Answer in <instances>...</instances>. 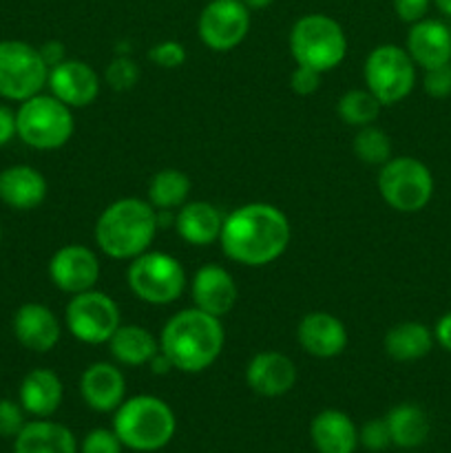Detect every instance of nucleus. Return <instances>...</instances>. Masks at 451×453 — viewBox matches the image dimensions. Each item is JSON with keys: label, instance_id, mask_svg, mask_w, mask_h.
Returning <instances> with one entry per match:
<instances>
[{"label": "nucleus", "instance_id": "obj_1", "mask_svg": "<svg viewBox=\"0 0 451 453\" xmlns=\"http://www.w3.org/2000/svg\"><path fill=\"white\" fill-rule=\"evenodd\" d=\"M292 230L286 212L265 202L243 203L224 217L221 250L230 261L261 268L286 252Z\"/></svg>", "mask_w": 451, "mask_h": 453}, {"label": "nucleus", "instance_id": "obj_2", "mask_svg": "<svg viewBox=\"0 0 451 453\" xmlns=\"http://www.w3.org/2000/svg\"><path fill=\"white\" fill-rule=\"evenodd\" d=\"M224 343L221 319L197 308L172 314L159 334V349L171 358L172 367L184 374L208 370L219 358Z\"/></svg>", "mask_w": 451, "mask_h": 453}, {"label": "nucleus", "instance_id": "obj_3", "mask_svg": "<svg viewBox=\"0 0 451 453\" xmlns=\"http://www.w3.org/2000/svg\"><path fill=\"white\" fill-rule=\"evenodd\" d=\"M157 230V212L149 202L122 197L102 211L93 237L109 259L131 261L149 250Z\"/></svg>", "mask_w": 451, "mask_h": 453}, {"label": "nucleus", "instance_id": "obj_4", "mask_svg": "<svg viewBox=\"0 0 451 453\" xmlns=\"http://www.w3.org/2000/svg\"><path fill=\"white\" fill-rule=\"evenodd\" d=\"M177 420L168 403L162 398L140 394L124 398L113 414V432L126 449L153 453L164 449L172 441Z\"/></svg>", "mask_w": 451, "mask_h": 453}, {"label": "nucleus", "instance_id": "obj_5", "mask_svg": "<svg viewBox=\"0 0 451 453\" xmlns=\"http://www.w3.org/2000/svg\"><path fill=\"white\" fill-rule=\"evenodd\" d=\"M287 47L296 65L327 73L348 56V35L334 18L325 13H305L292 25Z\"/></svg>", "mask_w": 451, "mask_h": 453}, {"label": "nucleus", "instance_id": "obj_6", "mask_svg": "<svg viewBox=\"0 0 451 453\" xmlns=\"http://www.w3.org/2000/svg\"><path fill=\"white\" fill-rule=\"evenodd\" d=\"M73 109L53 97L51 93H38L20 102L16 111V135L35 150L62 149L75 131Z\"/></svg>", "mask_w": 451, "mask_h": 453}, {"label": "nucleus", "instance_id": "obj_7", "mask_svg": "<svg viewBox=\"0 0 451 453\" xmlns=\"http://www.w3.org/2000/svg\"><path fill=\"white\" fill-rule=\"evenodd\" d=\"M376 186L383 202L396 212H420L433 197V175L427 164L402 155L389 157L380 166Z\"/></svg>", "mask_w": 451, "mask_h": 453}, {"label": "nucleus", "instance_id": "obj_8", "mask_svg": "<svg viewBox=\"0 0 451 453\" xmlns=\"http://www.w3.org/2000/svg\"><path fill=\"white\" fill-rule=\"evenodd\" d=\"M128 290L149 305L175 303L186 290V270L168 252H141L126 270Z\"/></svg>", "mask_w": 451, "mask_h": 453}, {"label": "nucleus", "instance_id": "obj_9", "mask_svg": "<svg viewBox=\"0 0 451 453\" xmlns=\"http://www.w3.org/2000/svg\"><path fill=\"white\" fill-rule=\"evenodd\" d=\"M363 78L365 88L374 93L380 104L394 106L414 91L416 62L398 44H378L367 56Z\"/></svg>", "mask_w": 451, "mask_h": 453}, {"label": "nucleus", "instance_id": "obj_10", "mask_svg": "<svg viewBox=\"0 0 451 453\" xmlns=\"http://www.w3.org/2000/svg\"><path fill=\"white\" fill-rule=\"evenodd\" d=\"M49 80L38 47L22 40H0V97L25 102L42 93Z\"/></svg>", "mask_w": 451, "mask_h": 453}, {"label": "nucleus", "instance_id": "obj_11", "mask_svg": "<svg viewBox=\"0 0 451 453\" xmlns=\"http://www.w3.org/2000/svg\"><path fill=\"white\" fill-rule=\"evenodd\" d=\"M65 323L75 341L87 345L109 343L111 336L122 326L119 305L106 292L87 290L71 296L65 310Z\"/></svg>", "mask_w": 451, "mask_h": 453}, {"label": "nucleus", "instance_id": "obj_12", "mask_svg": "<svg viewBox=\"0 0 451 453\" xmlns=\"http://www.w3.org/2000/svg\"><path fill=\"white\" fill-rule=\"evenodd\" d=\"M248 31H250V9L241 0H210L199 13V40L210 51H233L246 40Z\"/></svg>", "mask_w": 451, "mask_h": 453}, {"label": "nucleus", "instance_id": "obj_13", "mask_svg": "<svg viewBox=\"0 0 451 453\" xmlns=\"http://www.w3.org/2000/svg\"><path fill=\"white\" fill-rule=\"evenodd\" d=\"M49 279L65 295L93 290L100 279V259L96 252L80 243H66L49 259Z\"/></svg>", "mask_w": 451, "mask_h": 453}, {"label": "nucleus", "instance_id": "obj_14", "mask_svg": "<svg viewBox=\"0 0 451 453\" xmlns=\"http://www.w3.org/2000/svg\"><path fill=\"white\" fill-rule=\"evenodd\" d=\"M47 87L49 93L65 102L69 109H82V106L93 104L97 100L102 80L100 73L88 62L66 58L62 65L49 69Z\"/></svg>", "mask_w": 451, "mask_h": 453}, {"label": "nucleus", "instance_id": "obj_15", "mask_svg": "<svg viewBox=\"0 0 451 453\" xmlns=\"http://www.w3.org/2000/svg\"><path fill=\"white\" fill-rule=\"evenodd\" d=\"M190 296H193L195 303L193 308L212 314L217 319H224L237 303L239 290L228 270L208 264L195 273L193 281H190Z\"/></svg>", "mask_w": 451, "mask_h": 453}, {"label": "nucleus", "instance_id": "obj_16", "mask_svg": "<svg viewBox=\"0 0 451 453\" xmlns=\"http://www.w3.org/2000/svg\"><path fill=\"white\" fill-rule=\"evenodd\" d=\"M13 336L25 349L47 354L60 343L62 326L56 312L42 303H25L13 314Z\"/></svg>", "mask_w": 451, "mask_h": 453}, {"label": "nucleus", "instance_id": "obj_17", "mask_svg": "<svg viewBox=\"0 0 451 453\" xmlns=\"http://www.w3.org/2000/svg\"><path fill=\"white\" fill-rule=\"evenodd\" d=\"M296 341L301 349L314 358H334L348 348V327L330 312L305 314L296 327Z\"/></svg>", "mask_w": 451, "mask_h": 453}, {"label": "nucleus", "instance_id": "obj_18", "mask_svg": "<svg viewBox=\"0 0 451 453\" xmlns=\"http://www.w3.org/2000/svg\"><path fill=\"white\" fill-rule=\"evenodd\" d=\"M296 365L281 352H259L246 367V383L256 396L279 398L296 385Z\"/></svg>", "mask_w": 451, "mask_h": 453}, {"label": "nucleus", "instance_id": "obj_19", "mask_svg": "<svg viewBox=\"0 0 451 453\" xmlns=\"http://www.w3.org/2000/svg\"><path fill=\"white\" fill-rule=\"evenodd\" d=\"M80 394L82 401L93 411H115L126 396V380L113 363H93L80 376Z\"/></svg>", "mask_w": 451, "mask_h": 453}, {"label": "nucleus", "instance_id": "obj_20", "mask_svg": "<svg viewBox=\"0 0 451 453\" xmlns=\"http://www.w3.org/2000/svg\"><path fill=\"white\" fill-rule=\"evenodd\" d=\"M407 53L424 71L451 62V29L436 18L414 22L407 34Z\"/></svg>", "mask_w": 451, "mask_h": 453}, {"label": "nucleus", "instance_id": "obj_21", "mask_svg": "<svg viewBox=\"0 0 451 453\" xmlns=\"http://www.w3.org/2000/svg\"><path fill=\"white\" fill-rule=\"evenodd\" d=\"M49 184L42 173L27 164L0 171V202L13 211H34L47 199Z\"/></svg>", "mask_w": 451, "mask_h": 453}, {"label": "nucleus", "instance_id": "obj_22", "mask_svg": "<svg viewBox=\"0 0 451 453\" xmlns=\"http://www.w3.org/2000/svg\"><path fill=\"white\" fill-rule=\"evenodd\" d=\"M62 396H65V388H62L60 376L44 367L31 370L18 389V403L34 418H49L56 414L57 407L62 405Z\"/></svg>", "mask_w": 451, "mask_h": 453}, {"label": "nucleus", "instance_id": "obj_23", "mask_svg": "<svg viewBox=\"0 0 451 453\" xmlns=\"http://www.w3.org/2000/svg\"><path fill=\"white\" fill-rule=\"evenodd\" d=\"M310 438L318 453H354L358 447V429L340 410L318 411L310 425Z\"/></svg>", "mask_w": 451, "mask_h": 453}, {"label": "nucleus", "instance_id": "obj_24", "mask_svg": "<svg viewBox=\"0 0 451 453\" xmlns=\"http://www.w3.org/2000/svg\"><path fill=\"white\" fill-rule=\"evenodd\" d=\"M224 215L208 202H186L175 215V230L190 246H210L219 242Z\"/></svg>", "mask_w": 451, "mask_h": 453}, {"label": "nucleus", "instance_id": "obj_25", "mask_svg": "<svg viewBox=\"0 0 451 453\" xmlns=\"http://www.w3.org/2000/svg\"><path fill=\"white\" fill-rule=\"evenodd\" d=\"M13 453H78V441L65 425L38 418L13 438Z\"/></svg>", "mask_w": 451, "mask_h": 453}, {"label": "nucleus", "instance_id": "obj_26", "mask_svg": "<svg viewBox=\"0 0 451 453\" xmlns=\"http://www.w3.org/2000/svg\"><path fill=\"white\" fill-rule=\"evenodd\" d=\"M433 343H436L433 332L418 321L396 323L394 327H389L383 339L385 354L398 363L420 361L432 352Z\"/></svg>", "mask_w": 451, "mask_h": 453}, {"label": "nucleus", "instance_id": "obj_27", "mask_svg": "<svg viewBox=\"0 0 451 453\" xmlns=\"http://www.w3.org/2000/svg\"><path fill=\"white\" fill-rule=\"evenodd\" d=\"M109 352L119 365H149L150 358L159 352V341L141 326H119L109 339Z\"/></svg>", "mask_w": 451, "mask_h": 453}, {"label": "nucleus", "instance_id": "obj_28", "mask_svg": "<svg viewBox=\"0 0 451 453\" xmlns=\"http://www.w3.org/2000/svg\"><path fill=\"white\" fill-rule=\"evenodd\" d=\"M392 436V445L401 449H416L429 438V418L423 407L414 403H401L385 416Z\"/></svg>", "mask_w": 451, "mask_h": 453}, {"label": "nucleus", "instance_id": "obj_29", "mask_svg": "<svg viewBox=\"0 0 451 453\" xmlns=\"http://www.w3.org/2000/svg\"><path fill=\"white\" fill-rule=\"evenodd\" d=\"M190 177L180 168H162L149 181V199L146 202L155 211H180L190 197Z\"/></svg>", "mask_w": 451, "mask_h": 453}, {"label": "nucleus", "instance_id": "obj_30", "mask_svg": "<svg viewBox=\"0 0 451 453\" xmlns=\"http://www.w3.org/2000/svg\"><path fill=\"white\" fill-rule=\"evenodd\" d=\"M380 109H383V104L367 88H352V91L343 93L339 97V104H336V113L343 119V124L356 128L374 124L378 119Z\"/></svg>", "mask_w": 451, "mask_h": 453}, {"label": "nucleus", "instance_id": "obj_31", "mask_svg": "<svg viewBox=\"0 0 451 453\" xmlns=\"http://www.w3.org/2000/svg\"><path fill=\"white\" fill-rule=\"evenodd\" d=\"M352 149L354 155L363 164H370V166H383L392 157V140H389L383 128L374 127V124L358 128V133L354 135Z\"/></svg>", "mask_w": 451, "mask_h": 453}, {"label": "nucleus", "instance_id": "obj_32", "mask_svg": "<svg viewBox=\"0 0 451 453\" xmlns=\"http://www.w3.org/2000/svg\"><path fill=\"white\" fill-rule=\"evenodd\" d=\"M140 80V66L131 56H115L104 69V82L113 91H131Z\"/></svg>", "mask_w": 451, "mask_h": 453}, {"label": "nucleus", "instance_id": "obj_33", "mask_svg": "<svg viewBox=\"0 0 451 453\" xmlns=\"http://www.w3.org/2000/svg\"><path fill=\"white\" fill-rule=\"evenodd\" d=\"M149 60L155 62L159 69H180L186 62V47L177 40H162L149 49Z\"/></svg>", "mask_w": 451, "mask_h": 453}, {"label": "nucleus", "instance_id": "obj_34", "mask_svg": "<svg viewBox=\"0 0 451 453\" xmlns=\"http://www.w3.org/2000/svg\"><path fill=\"white\" fill-rule=\"evenodd\" d=\"M358 445H363L370 451H385L392 445V436H389L387 420L374 418L370 423L363 425L358 429Z\"/></svg>", "mask_w": 451, "mask_h": 453}, {"label": "nucleus", "instance_id": "obj_35", "mask_svg": "<svg viewBox=\"0 0 451 453\" xmlns=\"http://www.w3.org/2000/svg\"><path fill=\"white\" fill-rule=\"evenodd\" d=\"M124 445L119 442L118 434L113 429H93L84 436L80 453H122Z\"/></svg>", "mask_w": 451, "mask_h": 453}, {"label": "nucleus", "instance_id": "obj_36", "mask_svg": "<svg viewBox=\"0 0 451 453\" xmlns=\"http://www.w3.org/2000/svg\"><path fill=\"white\" fill-rule=\"evenodd\" d=\"M25 414L27 411L22 410L20 403L0 398V436L16 438L20 434V429L27 425Z\"/></svg>", "mask_w": 451, "mask_h": 453}, {"label": "nucleus", "instance_id": "obj_37", "mask_svg": "<svg viewBox=\"0 0 451 453\" xmlns=\"http://www.w3.org/2000/svg\"><path fill=\"white\" fill-rule=\"evenodd\" d=\"M423 88L429 97H436V100H445V97H449L451 96V62L424 71Z\"/></svg>", "mask_w": 451, "mask_h": 453}, {"label": "nucleus", "instance_id": "obj_38", "mask_svg": "<svg viewBox=\"0 0 451 453\" xmlns=\"http://www.w3.org/2000/svg\"><path fill=\"white\" fill-rule=\"evenodd\" d=\"M321 75L323 73H318V71L296 65V69L290 75V88L296 96H312L321 87Z\"/></svg>", "mask_w": 451, "mask_h": 453}, {"label": "nucleus", "instance_id": "obj_39", "mask_svg": "<svg viewBox=\"0 0 451 453\" xmlns=\"http://www.w3.org/2000/svg\"><path fill=\"white\" fill-rule=\"evenodd\" d=\"M429 4L432 0H394V12L407 25H414V22L427 18Z\"/></svg>", "mask_w": 451, "mask_h": 453}, {"label": "nucleus", "instance_id": "obj_40", "mask_svg": "<svg viewBox=\"0 0 451 453\" xmlns=\"http://www.w3.org/2000/svg\"><path fill=\"white\" fill-rule=\"evenodd\" d=\"M38 51L49 69H53V66L62 65V62L66 60V47L65 42H60V40H47L44 44H40Z\"/></svg>", "mask_w": 451, "mask_h": 453}, {"label": "nucleus", "instance_id": "obj_41", "mask_svg": "<svg viewBox=\"0 0 451 453\" xmlns=\"http://www.w3.org/2000/svg\"><path fill=\"white\" fill-rule=\"evenodd\" d=\"M16 135V113L0 104V149L7 146Z\"/></svg>", "mask_w": 451, "mask_h": 453}, {"label": "nucleus", "instance_id": "obj_42", "mask_svg": "<svg viewBox=\"0 0 451 453\" xmlns=\"http://www.w3.org/2000/svg\"><path fill=\"white\" fill-rule=\"evenodd\" d=\"M433 341L440 345L445 352L451 354V312H445L433 326Z\"/></svg>", "mask_w": 451, "mask_h": 453}, {"label": "nucleus", "instance_id": "obj_43", "mask_svg": "<svg viewBox=\"0 0 451 453\" xmlns=\"http://www.w3.org/2000/svg\"><path fill=\"white\" fill-rule=\"evenodd\" d=\"M149 367H150V372H153L155 376H164V374H168V372L175 370V367H172V363H171V358H168L166 354L162 352V349H159V352L155 354L153 358H150Z\"/></svg>", "mask_w": 451, "mask_h": 453}, {"label": "nucleus", "instance_id": "obj_44", "mask_svg": "<svg viewBox=\"0 0 451 453\" xmlns=\"http://www.w3.org/2000/svg\"><path fill=\"white\" fill-rule=\"evenodd\" d=\"M250 12H259V9H268L274 0H241Z\"/></svg>", "mask_w": 451, "mask_h": 453}, {"label": "nucleus", "instance_id": "obj_45", "mask_svg": "<svg viewBox=\"0 0 451 453\" xmlns=\"http://www.w3.org/2000/svg\"><path fill=\"white\" fill-rule=\"evenodd\" d=\"M433 4L438 7V12L445 13L447 18H451V0H432Z\"/></svg>", "mask_w": 451, "mask_h": 453}, {"label": "nucleus", "instance_id": "obj_46", "mask_svg": "<svg viewBox=\"0 0 451 453\" xmlns=\"http://www.w3.org/2000/svg\"><path fill=\"white\" fill-rule=\"evenodd\" d=\"M0 243H3V226H0Z\"/></svg>", "mask_w": 451, "mask_h": 453}]
</instances>
